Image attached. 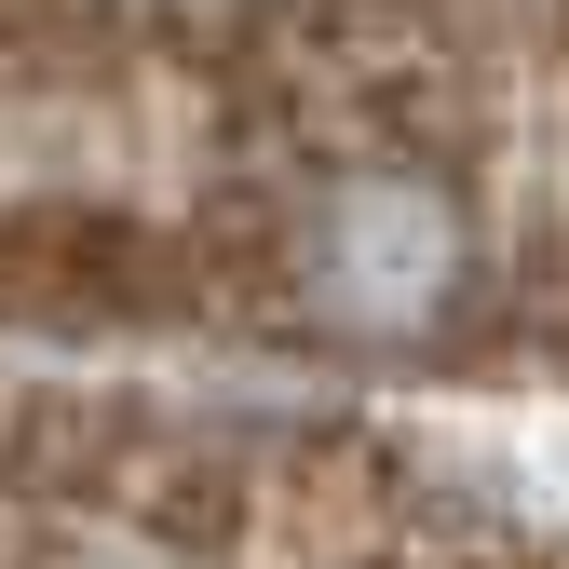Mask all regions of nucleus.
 <instances>
[{
	"label": "nucleus",
	"instance_id": "obj_1",
	"mask_svg": "<svg viewBox=\"0 0 569 569\" xmlns=\"http://www.w3.org/2000/svg\"><path fill=\"white\" fill-rule=\"evenodd\" d=\"M312 284H326V312H352V326H420L461 284V218L420 177H367V190L326 203Z\"/></svg>",
	"mask_w": 569,
	"mask_h": 569
}]
</instances>
